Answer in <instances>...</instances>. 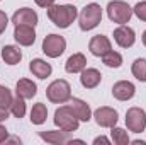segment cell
<instances>
[{
	"mask_svg": "<svg viewBox=\"0 0 146 145\" xmlns=\"http://www.w3.org/2000/svg\"><path fill=\"white\" fill-rule=\"evenodd\" d=\"M87 67V58L83 53H73L65 63V70L68 73H78Z\"/></svg>",
	"mask_w": 146,
	"mask_h": 145,
	"instance_id": "ac0fdd59",
	"label": "cell"
},
{
	"mask_svg": "<svg viewBox=\"0 0 146 145\" xmlns=\"http://www.w3.org/2000/svg\"><path fill=\"white\" fill-rule=\"evenodd\" d=\"M143 44H145V46H146V31H145V33H143Z\"/></svg>",
	"mask_w": 146,
	"mask_h": 145,
	"instance_id": "d6a6232c",
	"label": "cell"
},
{
	"mask_svg": "<svg viewBox=\"0 0 146 145\" xmlns=\"http://www.w3.org/2000/svg\"><path fill=\"white\" fill-rule=\"evenodd\" d=\"M9 113H10V108H2L0 106V121H5L9 118Z\"/></svg>",
	"mask_w": 146,
	"mask_h": 145,
	"instance_id": "f546056e",
	"label": "cell"
},
{
	"mask_svg": "<svg viewBox=\"0 0 146 145\" xmlns=\"http://www.w3.org/2000/svg\"><path fill=\"white\" fill-rule=\"evenodd\" d=\"M88 50H90V53L95 55V56H104L106 53H109L110 50H112V46H110V41H109L107 36L97 34V36H94L90 39Z\"/></svg>",
	"mask_w": 146,
	"mask_h": 145,
	"instance_id": "4fadbf2b",
	"label": "cell"
},
{
	"mask_svg": "<svg viewBox=\"0 0 146 145\" xmlns=\"http://www.w3.org/2000/svg\"><path fill=\"white\" fill-rule=\"evenodd\" d=\"M107 15L112 22L126 24L133 17V7H129V3H126L122 0H112L107 5Z\"/></svg>",
	"mask_w": 146,
	"mask_h": 145,
	"instance_id": "5b68a950",
	"label": "cell"
},
{
	"mask_svg": "<svg viewBox=\"0 0 146 145\" xmlns=\"http://www.w3.org/2000/svg\"><path fill=\"white\" fill-rule=\"evenodd\" d=\"M68 133L70 132H39V137L49 144H56V145H63L68 144L70 138H68Z\"/></svg>",
	"mask_w": 146,
	"mask_h": 145,
	"instance_id": "ffe728a7",
	"label": "cell"
},
{
	"mask_svg": "<svg viewBox=\"0 0 146 145\" xmlns=\"http://www.w3.org/2000/svg\"><path fill=\"white\" fill-rule=\"evenodd\" d=\"M68 106L73 109V113L76 114V118H78L80 121H90V118H92V109H90V106H88L85 101H82V99H78V97H70V104H68Z\"/></svg>",
	"mask_w": 146,
	"mask_h": 145,
	"instance_id": "9a60e30c",
	"label": "cell"
},
{
	"mask_svg": "<svg viewBox=\"0 0 146 145\" xmlns=\"http://www.w3.org/2000/svg\"><path fill=\"white\" fill-rule=\"evenodd\" d=\"M54 125L60 126L61 130L72 133V132H76L78 130L80 119L76 118V114L73 113V109L66 104V106H60V108L54 111Z\"/></svg>",
	"mask_w": 146,
	"mask_h": 145,
	"instance_id": "277c9868",
	"label": "cell"
},
{
	"mask_svg": "<svg viewBox=\"0 0 146 145\" xmlns=\"http://www.w3.org/2000/svg\"><path fill=\"white\" fill-rule=\"evenodd\" d=\"M14 39H15L19 44H22V46H31V44H34V41H36V31H34V28H31V26L19 24V26H15V29H14Z\"/></svg>",
	"mask_w": 146,
	"mask_h": 145,
	"instance_id": "30bf717a",
	"label": "cell"
},
{
	"mask_svg": "<svg viewBox=\"0 0 146 145\" xmlns=\"http://www.w3.org/2000/svg\"><path fill=\"white\" fill-rule=\"evenodd\" d=\"M12 22H14L15 26L24 24V26L36 28V24H37V14L33 10V9H29V7H22V9H19V10L12 15Z\"/></svg>",
	"mask_w": 146,
	"mask_h": 145,
	"instance_id": "7c38bea8",
	"label": "cell"
},
{
	"mask_svg": "<svg viewBox=\"0 0 146 145\" xmlns=\"http://www.w3.org/2000/svg\"><path fill=\"white\" fill-rule=\"evenodd\" d=\"M29 70H31L33 75L37 77V79H48V77L51 75V72H53L51 65H49L48 62L41 60V58H34V60L29 63Z\"/></svg>",
	"mask_w": 146,
	"mask_h": 145,
	"instance_id": "e0dca14e",
	"label": "cell"
},
{
	"mask_svg": "<svg viewBox=\"0 0 146 145\" xmlns=\"http://www.w3.org/2000/svg\"><path fill=\"white\" fill-rule=\"evenodd\" d=\"M131 72H133V75H134L139 82H146V58H138V60H134Z\"/></svg>",
	"mask_w": 146,
	"mask_h": 145,
	"instance_id": "7402d4cb",
	"label": "cell"
},
{
	"mask_svg": "<svg viewBox=\"0 0 146 145\" xmlns=\"http://www.w3.org/2000/svg\"><path fill=\"white\" fill-rule=\"evenodd\" d=\"M2 60L7 63V65H17L21 60H22V51L17 48V46H3L2 48Z\"/></svg>",
	"mask_w": 146,
	"mask_h": 145,
	"instance_id": "d6986e66",
	"label": "cell"
},
{
	"mask_svg": "<svg viewBox=\"0 0 146 145\" xmlns=\"http://www.w3.org/2000/svg\"><path fill=\"white\" fill-rule=\"evenodd\" d=\"M7 24H9V17L3 10H0V34L7 29Z\"/></svg>",
	"mask_w": 146,
	"mask_h": 145,
	"instance_id": "83f0119b",
	"label": "cell"
},
{
	"mask_svg": "<svg viewBox=\"0 0 146 145\" xmlns=\"http://www.w3.org/2000/svg\"><path fill=\"white\" fill-rule=\"evenodd\" d=\"M46 96H48V99H49L51 103H54V104H63V103L70 101V97H72V87H70V84H68L66 80L58 79V80H54V82H51V84L48 85Z\"/></svg>",
	"mask_w": 146,
	"mask_h": 145,
	"instance_id": "3957f363",
	"label": "cell"
},
{
	"mask_svg": "<svg viewBox=\"0 0 146 145\" xmlns=\"http://www.w3.org/2000/svg\"><path fill=\"white\" fill-rule=\"evenodd\" d=\"M12 101H14V97H12L10 89L5 87V85H0V106L2 108H10Z\"/></svg>",
	"mask_w": 146,
	"mask_h": 145,
	"instance_id": "484cf974",
	"label": "cell"
},
{
	"mask_svg": "<svg viewBox=\"0 0 146 145\" xmlns=\"http://www.w3.org/2000/svg\"><path fill=\"white\" fill-rule=\"evenodd\" d=\"M110 137H112L114 144H117V145H127V144H129L127 132H126V130H122V128H115V126H112Z\"/></svg>",
	"mask_w": 146,
	"mask_h": 145,
	"instance_id": "d4e9b609",
	"label": "cell"
},
{
	"mask_svg": "<svg viewBox=\"0 0 146 145\" xmlns=\"http://www.w3.org/2000/svg\"><path fill=\"white\" fill-rule=\"evenodd\" d=\"M66 50V41L60 34H48L42 39V51L49 58H58Z\"/></svg>",
	"mask_w": 146,
	"mask_h": 145,
	"instance_id": "8992f818",
	"label": "cell"
},
{
	"mask_svg": "<svg viewBox=\"0 0 146 145\" xmlns=\"http://www.w3.org/2000/svg\"><path fill=\"white\" fill-rule=\"evenodd\" d=\"M39 7H44V9H48V7H51V5H54V0H34Z\"/></svg>",
	"mask_w": 146,
	"mask_h": 145,
	"instance_id": "f1b7e54d",
	"label": "cell"
},
{
	"mask_svg": "<svg viewBox=\"0 0 146 145\" xmlns=\"http://www.w3.org/2000/svg\"><path fill=\"white\" fill-rule=\"evenodd\" d=\"M10 113H12L15 118H24V114H26V103H24V97H21V96L14 97V101H12V104H10Z\"/></svg>",
	"mask_w": 146,
	"mask_h": 145,
	"instance_id": "cb8c5ba5",
	"label": "cell"
},
{
	"mask_svg": "<svg viewBox=\"0 0 146 145\" xmlns=\"http://www.w3.org/2000/svg\"><path fill=\"white\" fill-rule=\"evenodd\" d=\"M94 144L99 145V144H109V138H106V137H97L95 140H94Z\"/></svg>",
	"mask_w": 146,
	"mask_h": 145,
	"instance_id": "1f68e13d",
	"label": "cell"
},
{
	"mask_svg": "<svg viewBox=\"0 0 146 145\" xmlns=\"http://www.w3.org/2000/svg\"><path fill=\"white\" fill-rule=\"evenodd\" d=\"M7 137H9V132L5 130V126H2V125H0V144H2V142H5V140H7Z\"/></svg>",
	"mask_w": 146,
	"mask_h": 145,
	"instance_id": "4dcf8cb0",
	"label": "cell"
},
{
	"mask_svg": "<svg viewBox=\"0 0 146 145\" xmlns=\"http://www.w3.org/2000/svg\"><path fill=\"white\" fill-rule=\"evenodd\" d=\"M133 14H134L139 21H145L146 22V0L145 2H138V3L133 7Z\"/></svg>",
	"mask_w": 146,
	"mask_h": 145,
	"instance_id": "4316f807",
	"label": "cell"
},
{
	"mask_svg": "<svg viewBox=\"0 0 146 145\" xmlns=\"http://www.w3.org/2000/svg\"><path fill=\"white\" fill-rule=\"evenodd\" d=\"M48 118V108L42 103H36L31 109V121L33 125H42Z\"/></svg>",
	"mask_w": 146,
	"mask_h": 145,
	"instance_id": "44dd1931",
	"label": "cell"
},
{
	"mask_svg": "<svg viewBox=\"0 0 146 145\" xmlns=\"http://www.w3.org/2000/svg\"><path fill=\"white\" fill-rule=\"evenodd\" d=\"M102 80V73L97 68H83L80 75V84L85 89H95Z\"/></svg>",
	"mask_w": 146,
	"mask_h": 145,
	"instance_id": "5bb4252c",
	"label": "cell"
},
{
	"mask_svg": "<svg viewBox=\"0 0 146 145\" xmlns=\"http://www.w3.org/2000/svg\"><path fill=\"white\" fill-rule=\"evenodd\" d=\"M102 62H104V65H107L109 68H119V67L122 65V56H121V53L110 50L109 53H106V55L102 56Z\"/></svg>",
	"mask_w": 146,
	"mask_h": 145,
	"instance_id": "603a6c76",
	"label": "cell"
},
{
	"mask_svg": "<svg viewBox=\"0 0 146 145\" xmlns=\"http://www.w3.org/2000/svg\"><path fill=\"white\" fill-rule=\"evenodd\" d=\"M37 92L36 84L29 79H21L17 84H15V94L24 97V99H33Z\"/></svg>",
	"mask_w": 146,
	"mask_h": 145,
	"instance_id": "2e32d148",
	"label": "cell"
},
{
	"mask_svg": "<svg viewBox=\"0 0 146 145\" xmlns=\"http://www.w3.org/2000/svg\"><path fill=\"white\" fill-rule=\"evenodd\" d=\"M126 126L133 133H141L146 128V111L141 108H129L126 113Z\"/></svg>",
	"mask_w": 146,
	"mask_h": 145,
	"instance_id": "52a82bcc",
	"label": "cell"
},
{
	"mask_svg": "<svg viewBox=\"0 0 146 145\" xmlns=\"http://www.w3.org/2000/svg\"><path fill=\"white\" fill-rule=\"evenodd\" d=\"M136 92V87L133 82H127V80H119L112 85V96L117 99V101H129Z\"/></svg>",
	"mask_w": 146,
	"mask_h": 145,
	"instance_id": "9c48e42d",
	"label": "cell"
},
{
	"mask_svg": "<svg viewBox=\"0 0 146 145\" xmlns=\"http://www.w3.org/2000/svg\"><path fill=\"white\" fill-rule=\"evenodd\" d=\"M94 118H95V123L102 128H112L115 126L117 119H119V114L114 108H109V106H102V108L95 109L94 113Z\"/></svg>",
	"mask_w": 146,
	"mask_h": 145,
	"instance_id": "ba28073f",
	"label": "cell"
},
{
	"mask_svg": "<svg viewBox=\"0 0 146 145\" xmlns=\"http://www.w3.org/2000/svg\"><path fill=\"white\" fill-rule=\"evenodd\" d=\"M114 41L121 46V48H131L136 41V36H134V31L129 28V26H124L121 24L115 31H114Z\"/></svg>",
	"mask_w": 146,
	"mask_h": 145,
	"instance_id": "8fae6325",
	"label": "cell"
},
{
	"mask_svg": "<svg viewBox=\"0 0 146 145\" xmlns=\"http://www.w3.org/2000/svg\"><path fill=\"white\" fill-rule=\"evenodd\" d=\"M78 15V10L75 5H70V3H65V5H51L48 7V17L49 21L61 28V29H66L72 26V22L76 19Z\"/></svg>",
	"mask_w": 146,
	"mask_h": 145,
	"instance_id": "6da1fadb",
	"label": "cell"
},
{
	"mask_svg": "<svg viewBox=\"0 0 146 145\" xmlns=\"http://www.w3.org/2000/svg\"><path fill=\"white\" fill-rule=\"evenodd\" d=\"M102 21V9L99 3H88L80 12V29L82 31H92L97 28Z\"/></svg>",
	"mask_w": 146,
	"mask_h": 145,
	"instance_id": "7a4b0ae2",
	"label": "cell"
}]
</instances>
